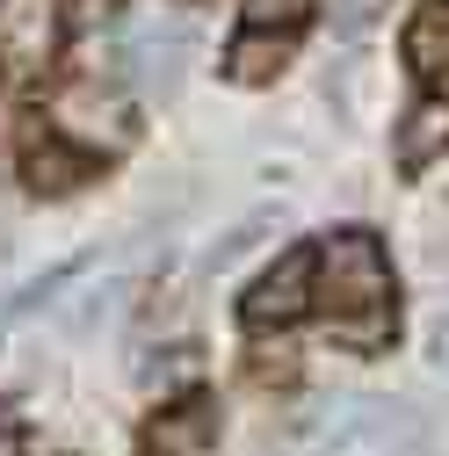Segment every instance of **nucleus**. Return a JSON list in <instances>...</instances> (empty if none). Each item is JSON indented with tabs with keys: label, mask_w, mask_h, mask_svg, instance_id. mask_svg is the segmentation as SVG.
I'll return each instance as SVG.
<instances>
[{
	"label": "nucleus",
	"mask_w": 449,
	"mask_h": 456,
	"mask_svg": "<svg viewBox=\"0 0 449 456\" xmlns=\"http://www.w3.org/2000/svg\"><path fill=\"white\" fill-rule=\"evenodd\" d=\"M305 15H312V0H247V22L254 29H275V37H290Z\"/></svg>",
	"instance_id": "nucleus-11"
},
{
	"label": "nucleus",
	"mask_w": 449,
	"mask_h": 456,
	"mask_svg": "<svg viewBox=\"0 0 449 456\" xmlns=\"http://www.w3.org/2000/svg\"><path fill=\"white\" fill-rule=\"evenodd\" d=\"M406 66L420 80H449V0H428L406 22Z\"/></svg>",
	"instance_id": "nucleus-8"
},
{
	"label": "nucleus",
	"mask_w": 449,
	"mask_h": 456,
	"mask_svg": "<svg viewBox=\"0 0 449 456\" xmlns=\"http://www.w3.org/2000/svg\"><path fill=\"white\" fill-rule=\"evenodd\" d=\"M391 152H399L406 175H420L435 152H449V102H420L413 117L399 124V145H391Z\"/></svg>",
	"instance_id": "nucleus-9"
},
{
	"label": "nucleus",
	"mask_w": 449,
	"mask_h": 456,
	"mask_svg": "<svg viewBox=\"0 0 449 456\" xmlns=\"http://www.w3.org/2000/svg\"><path fill=\"white\" fill-rule=\"evenodd\" d=\"M66 51V0H0V87L37 94Z\"/></svg>",
	"instance_id": "nucleus-3"
},
{
	"label": "nucleus",
	"mask_w": 449,
	"mask_h": 456,
	"mask_svg": "<svg viewBox=\"0 0 449 456\" xmlns=\"http://www.w3.org/2000/svg\"><path fill=\"white\" fill-rule=\"evenodd\" d=\"M312 282H319V312L326 326L348 340V348L377 355L391 326H399V305H391V261L377 247V232L363 224H341L319 254H312Z\"/></svg>",
	"instance_id": "nucleus-1"
},
{
	"label": "nucleus",
	"mask_w": 449,
	"mask_h": 456,
	"mask_svg": "<svg viewBox=\"0 0 449 456\" xmlns=\"http://www.w3.org/2000/svg\"><path fill=\"white\" fill-rule=\"evenodd\" d=\"M275 66H283V37L268 44L261 29H247L233 51H224V73H233V80H247V87H254V80H275Z\"/></svg>",
	"instance_id": "nucleus-10"
},
{
	"label": "nucleus",
	"mask_w": 449,
	"mask_h": 456,
	"mask_svg": "<svg viewBox=\"0 0 449 456\" xmlns=\"http://www.w3.org/2000/svg\"><path fill=\"white\" fill-rule=\"evenodd\" d=\"M312 305V254L298 247V254H283L254 290L240 297V319H247V333H275V326H290L298 312Z\"/></svg>",
	"instance_id": "nucleus-5"
},
{
	"label": "nucleus",
	"mask_w": 449,
	"mask_h": 456,
	"mask_svg": "<svg viewBox=\"0 0 449 456\" xmlns=\"http://www.w3.org/2000/svg\"><path fill=\"white\" fill-rule=\"evenodd\" d=\"M0 456H22V420L0 406Z\"/></svg>",
	"instance_id": "nucleus-14"
},
{
	"label": "nucleus",
	"mask_w": 449,
	"mask_h": 456,
	"mask_svg": "<svg viewBox=\"0 0 449 456\" xmlns=\"http://www.w3.org/2000/svg\"><path fill=\"white\" fill-rule=\"evenodd\" d=\"M298 435L312 456H420L435 442L428 420L399 398H319Z\"/></svg>",
	"instance_id": "nucleus-2"
},
{
	"label": "nucleus",
	"mask_w": 449,
	"mask_h": 456,
	"mask_svg": "<svg viewBox=\"0 0 449 456\" xmlns=\"http://www.w3.org/2000/svg\"><path fill=\"white\" fill-rule=\"evenodd\" d=\"M435 370H449V319L435 326Z\"/></svg>",
	"instance_id": "nucleus-15"
},
{
	"label": "nucleus",
	"mask_w": 449,
	"mask_h": 456,
	"mask_svg": "<svg viewBox=\"0 0 449 456\" xmlns=\"http://www.w3.org/2000/svg\"><path fill=\"white\" fill-rule=\"evenodd\" d=\"M326 8H333V29H341V37H363L384 15V0H326Z\"/></svg>",
	"instance_id": "nucleus-12"
},
{
	"label": "nucleus",
	"mask_w": 449,
	"mask_h": 456,
	"mask_svg": "<svg viewBox=\"0 0 449 456\" xmlns=\"http://www.w3.org/2000/svg\"><path fill=\"white\" fill-rule=\"evenodd\" d=\"M189 44H196V29L182 15H167V8H131L124 15V59H131V73L145 87H175Z\"/></svg>",
	"instance_id": "nucleus-4"
},
{
	"label": "nucleus",
	"mask_w": 449,
	"mask_h": 456,
	"mask_svg": "<svg viewBox=\"0 0 449 456\" xmlns=\"http://www.w3.org/2000/svg\"><path fill=\"white\" fill-rule=\"evenodd\" d=\"M210 449H217V406L203 391L175 398L145 420V456H210Z\"/></svg>",
	"instance_id": "nucleus-6"
},
{
	"label": "nucleus",
	"mask_w": 449,
	"mask_h": 456,
	"mask_svg": "<svg viewBox=\"0 0 449 456\" xmlns=\"http://www.w3.org/2000/svg\"><path fill=\"white\" fill-rule=\"evenodd\" d=\"M261 232H268V217H247V224H240V232H233V240H224L217 254H210V268H233V261H240V254H247V247H254Z\"/></svg>",
	"instance_id": "nucleus-13"
},
{
	"label": "nucleus",
	"mask_w": 449,
	"mask_h": 456,
	"mask_svg": "<svg viewBox=\"0 0 449 456\" xmlns=\"http://www.w3.org/2000/svg\"><path fill=\"white\" fill-rule=\"evenodd\" d=\"M22 175H29L37 196H66V189H80V182L94 175V159H87V152H66L51 131H29V138H22Z\"/></svg>",
	"instance_id": "nucleus-7"
}]
</instances>
